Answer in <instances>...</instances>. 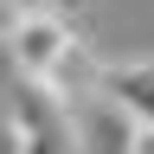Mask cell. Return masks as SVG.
Returning <instances> with one entry per match:
<instances>
[{
  "mask_svg": "<svg viewBox=\"0 0 154 154\" xmlns=\"http://www.w3.org/2000/svg\"><path fill=\"white\" fill-rule=\"evenodd\" d=\"M7 154H84L77 116L58 109L38 84L13 77V96H7Z\"/></svg>",
  "mask_w": 154,
  "mask_h": 154,
  "instance_id": "cell-1",
  "label": "cell"
},
{
  "mask_svg": "<svg viewBox=\"0 0 154 154\" xmlns=\"http://www.w3.org/2000/svg\"><path fill=\"white\" fill-rule=\"evenodd\" d=\"M71 38H77V26H71V19L58 13V7H32V13H19V19H13V32L0 38V45H7L13 71L32 84V77H38V71H45L58 51L71 45Z\"/></svg>",
  "mask_w": 154,
  "mask_h": 154,
  "instance_id": "cell-2",
  "label": "cell"
},
{
  "mask_svg": "<svg viewBox=\"0 0 154 154\" xmlns=\"http://www.w3.org/2000/svg\"><path fill=\"white\" fill-rule=\"evenodd\" d=\"M96 77H103V58L90 51V38H71V45L58 51L51 64H45V71L32 77V84L45 90V96H51L58 109H71V116H77V109H84L90 96H96Z\"/></svg>",
  "mask_w": 154,
  "mask_h": 154,
  "instance_id": "cell-3",
  "label": "cell"
},
{
  "mask_svg": "<svg viewBox=\"0 0 154 154\" xmlns=\"http://www.w3.org/2000/svg\"><path fill=\"white\" fill-rule=\"evenodd\" d=\"M96 96L122 116V122H154V58H128V64H103Z\"/></svg>",
  "mask_w": 154,
  "mask_h": 154,
  "instance_id": "cell-4",
  "label": "cell"
},
{
  "mask_svg": "<svg viewBox=\"0 0 154 154\" xmlns=\"http://www.w3.org/2000/svg\"><path fill=\"white\" fill-rule=\"evenodd\" d=\"M122 154H154V122H128V135H122Z\"/></svg>",
  "mask_w": 154,
  "mask_h": 154,
  "instance_id": "cell-5",
  "label": "cell"
},
{
  "mask_svg": "<svg viewBox=\"0 0 154 154\" xmlns=\"http://www.w3.org/2000/svg\"><path fill=\"white\" fill-rule=\"evenodd\" d=\"M13 19H19V7H13V0H0V38L13 32Z\"/></svg>",
  "mask_w": 154,
  "mask_h": 154,
  "instance_id": "cell-6",
  "label": "cell"
}]
</instances>
